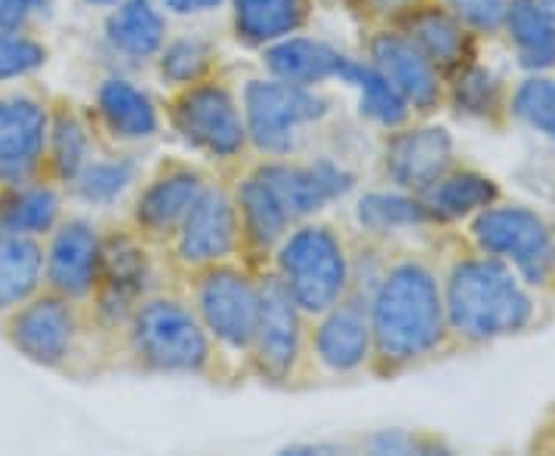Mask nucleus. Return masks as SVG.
<instances>
[{"label":"nucleus","instance_id":"obj_1","mask_svg":"<svg viewBox=\"0 0 555 456\" xmlns=\"http://www.w3.org/2000/svg\"><path fill=\"white\" fill-rule=\"evenodd\" d=\"M374 337L371 377L396 379L451 346L441 272L414 250H389L367 294Z\"/></svg>","mask_w":555,"mask_h":456},{"label":"nucleus","instance_id":"obj_2","mask_svg":"<svg viewBox=\"0 0 555 456\" xmlns=\"http://www.w3.org/2000/svg\"><path fill=\"white\" fill-rule=\"evenodd\" d=\"M115 367L222 382L217 349L179 284L155 287L130 309L115 339Z\"/></svg>","mask_w":555,"mask_h":456},{"label":"nucleus","instance_id":"obj_3","mask_svg":"<svg viewBox=\"0 0 555 456\" xmlns=\"http://www.w3.org/2000/svg\"><path fill=\"white\" fill-rule=\"evenodd\" d=\"M444 315L451 342L491 346L521 337L540 321L537 290H531L503 259L473 250L441 272Z\"/></svg>","mask_w":555,"mask_h":456},{"label":"nucleus","instance_id":"obj_4","mask_svg":"<svg viewBox=\"0 0 555 456\" xmlns=\"http://www.w3.org/2000/svg\"><path fill=\"white\" fill-rule=\"evenodd\" d=\"M0 337L20 357L65 377H96L115 367L112 342L90 309L47 287L0 321Z\"/></svg>","mask_w":555,"mask_h":456},{"label":"nucleus","instance_id":"obj_5","mask_svg":"<svg viewBox=\"0 0 555 456\" xmlns=\"http://www.w3.org/2000/svg\"><path fill=\"white\" fill-rule=\"evenodd\" d=\"M173 284L182 287L201 327L217 349L222 382L250 379L247 364L259 324V272L241 259H229Z\"/></svg>","mask_w":555,"mask_h":456},{"label":"nucleus","instance_id":"obj_6","mask_svg":"<svg viewBox=\"0 0 555 456\" xmlns=\"http://www.w3.org/2000/svg\"><path fill=\"white\" fill-rule=\"evenodd\" d=\"M269 272L294 297L299 312L315 317L356 284V238L331 219H302L275 247Z\"/></svg>","mask_w":555,"mask_h":456},{"label":"nucleus","instance_id":"obj_7","mask_svg":"<svg viewBox=\"0 0 555 456\" xmlns=\"http://www.w3.org/2000/svg\"><path fill=\"white\" fill-rule=\"evenodd\" d=\"M160 108L177 140L222 173H232L254 158L238 90L222 71L170 90Z\"/></svg>","mask_w":555,"mask_h":456},{"label":"nucleus","instance_id":"obj_8","mask_svg":"<svg viewBox=\"0 0 555 456\" xmlns=\"http://www.w3.org/2000/svg\"><path fill=\"white\" fill-rule=\"evenodd\" d=\"M244 127L254 158H294L306 145V130L334 115V100L321 87L250 78L238 90Z\"/></svg>","mask_w":555,"mask_h":456},{"label":"nucleus","instance_id":"obj_9","mask_svg":"<svg viewBox=\"0 0 555 456\" xmlns=\"http://www.w3.org/2000/svg\"><path fill=\"white\" fill-rule=\"evenodd\" d=\"M469 240L488 257L503 259L531 290L555 284V225L518 200H496L469 219Z\"/></svg>","mask_w":555,"mask_h":456},{"label":"nucleus","instance_id":"obj_10","mask_svg":"<svg viewBox=\"0 0 555 456\" xmlns=\"http://www.w3.org/2000/svg\"><path fill=\"white\" fill-rule=\"evenodd\" d=\"M367 287L352 284V290L327 312L309 317L302 386L346 382L371 374L374 337L367 317Z\"/></svg>","mask_w":555,"mask_h":456},{"label":"nucleus","instance_id":"obj_11","mask_svg":"<svg viewBox=\"0 0 555 456\" xmlns=\"http://www.w3.org/2000/svg\"><path fill=\"white\" fill-rule=\"evenodd\" d=\"M158 257L170 281H182L185 275L217 262L241 259L238 213H235L229 179H210V185L201 192V198L179 222L173 238L160 247Z\"/></svg>","mask_w":555,"mask_h":456},{"label":"nucleus","instance_id":"obj_12","mask_svg":"<svg viewBox=\"0 0 555 456\" xmlns=\"http://www.w3.org/2000/svg\"><path fill=\"white\" fill-rule=\"evenodd\" d=\"M214 177L217 173L201 160L179 158V155L160 158L130 192L124 225L160 253V247L173 238L179 222L185 219Z\"/></svg>","mask_w":555,"mask_h":456},{"label":"nucleus","instance_id":"obj_13","mask_svg":"<svg viewBox=\"0 0 555 456\" xmlns=\"http://www.w3.org/2000/svg\"><path fill=\"white\" fill-rule=\"evenodd\" d=\"M309 317L299 312L287 287L266 269L259 272V324L247 374L272 389H299L306 364Z\"/></svg>","mask_w":555,"mask_h":456},{"label":"nucleus","instance_id":"obj_14","mask_svg":"<svg viewBox=\"0 0 555 456\" xmlns=\"http://www.w3.org/2000/svg\"><path fill=\"white\" fill-rule=\"evenodd\" d=\"M262 182L275 192L294 222L321 217L331 204L356 192L358 173L346 160L331 155L312 158H250Z\"/></svg>","mask_w":555,"mask_h":456},{"label":"nucleus","instance_id":"obj_15","mask_svg":"<svg viewBox=\"0 0 555 456\" xmlns=\"http://www.w3.org/2000/svg\"><path fill=\"white\" fill-rule=\"evenodd\" d=\"M102 278V225L83 213H65L43 238V287L90 305Z\"/></svg>","mask_w":555,"mask_h":456},{"label":"nucleus","instance_id":"obj_16","mask_svg":"<svg viewBox=\"0 0 555 456\" xmlns=\"http://www.w3.org/2000/svg\"><path fill=\"white\" fill-rule=\"evenodd\" d=\"M96 130L102 152H137L164 133V108L145 87L124 75H105L83 105Z\"/></svg>","mask_w":555,"mask_h":456},{"label":"nucleus","instance_id":"obj_17","mask_svg":"<svg viewBox=\"0 0 555 456\" xmlns=\"http://www.w3.org/2000/svg\"><path fill=\"white\" fill-rule=\"evenodd\" d=\"M361 56L389 78L411 105L414 118H433L438 108H444V75L396 25L361 28Z\"/></svg>","mask_w":555,"mask_h":456},{"label":"nucleus","instance_id":"obj_18","mask_svg":"<svg viewBox=\"0 0 555 456\" xmlns=\"http://www.w3.org/2000/svg\"><path fill=\"white\" fill-rule=\"evenodd\" d=\"M50 100L38 87L0 93V188L43 177Z\"/></svg>","mask_w":555,"mask_h":456},{"label":"nucleus","instance_id":"obj_19","mask_svg":"<svg viewBox=\"0 0 555 456\" xmlns=\"http://www.w3.org/2000/svg\"><path fill=\"white\" fill-rule=\"evenodd\" d=\"M454 160L456 145L451 130L441 123H433L429 118H414L398 130L383 133L377 167L386 185L420 195Z\"/></svg>","mask_w":555,"mask_h":456},{"label":"nucleus","instance_id":"obj_20","mask_svg":"<svg viewBox=\"0 0 555 456\" xmlns=\"http://www.w3.org/2000/svg\"><path fill=\"white\" fill-rule=\"evenodd\" d=\"M222 177L229 179L235 213H238L241 262L250 265L254 272H266L275 247L294 229V219L281 207L275 192L262 182L250 160Z\"/></svg>","mask_w":555,"mask_h":456},{"label":"nucleus","instance_id":"obj_21","mask_svg":"<svg viewBox=\"0 0 555 456\" xmlns=\"http://www.w3.org/2000/svg\"><path fill=\"white\" fill-rule=\"evenodd\" d=\"M398 31L420 47V53L436 65L444 78H451L463 65L478 60V38L456 19L451 10H444L438 0H423L414 10H408L401 19L392 22Z\"/></svg>","mask_w":555,"mask_h":456},{"label":"nucleus","instance_id":"obj_22","mask_svg":"<svg viewBox=\"0 0 555 456\" xmlns=\"http://www.w3.org/2000/svg\"><path fill=\"white\" fill-rule=\"evenodd\" d=\"M102 152L96 130L87 108L78 102L53 96L50 100V127L43 148V177L68 188V182Z\"/></svg>","mask_w":555,"mask_h":456},{"label":"nucleus","instance_id":"obj_23","mask_svg":"<svg viewBox=\"0 0 555 456\" xmlns=\"http://www.w3.org/2000/svg\"><path fill=\"white\" fill-rule=\"evenodd\" d=\"M500 198H503V188L491 173L469 167V164H456V160L436 182H429L420 192V200L426 204L436 225L469 222Z\"/></svg>","mask_w":555,"mask_h":456},{"label":"nucleus","instance_id":"obj_24","mask_svg":"<svg viewBox=\"0 0 555 456\" xmlns=\"http://www.w3.org/2000/svg\"><path fill=\"white\" fill-rule=\"evenodd\" d=\"M318 0H225L229 31L244 50H262L275 40L306 31Z\"/></svg>","mask_w":555,"mask_h":456},{"label":"nucleus","instance_id":"obj_25","mask_svg":"<svg viewBox=\"0 0 555 456\" xmlns=\"http://www.w3.org/2000/svg\"><path fill=\"white\" fill-rule=\"evenodd\" d=\"M102 38L108 50L124 62L145 65L160 53L164 40L170 38L167 13L158 0H120L102 22Z\"/></svg>","mask_w":555,"mask_h":456},{"label":"nucleus","instance_id":"obj_26","mask_svg":"<svg viewBox=\"0 0 555 456\" xmlns=\"http://www.w3.org/2000/svg\"><path fill=\"white\" fill-rule=\"evenodd\" d=\"M257 53L259 62H262V71L269 78L299 83V87H324V83L337 80L339 62L346 56L334 43L309 38L302 31L275 40Z\"/></svg>","mask_w":555,"mask_h":456},{"label":"nucleus","instance_id":"obj_27","mask_svg":"<svg viewBox=\"0 0 555 456\" xmlns=\"http://www.w3.org/2000/svg\"><path fill=\"white\" fill-rule=\"evenodd\" d=\"M352 219H356L361 238L377 240L386 247H392V238H398V235L420 232V229H436V222H433L420 195L404 192V188H392V185L361 192L356 207H352Z\"/></svg>","mask_w":555,"mask_h":456},{"label":"nucleus","instance_id":"obj_28","mask_svg":"<svg viewBox=\"0 0 555 456\" xmlns=\"http://www.w3.org/2000/svg\"><path fill=\"white\" fill-rule=\"evenodd\" d=\"M65 188L47 177L0 188V232L47 238L65 217Z\"/></svg>","mask_w":555,"mask_h":456},{"label":"nucleus","instance_id":"obj_29","mask_svg":"<svg viewBox=\"0 0 555 456\" xmlns=\"http://www.w3.org/2000/svg\"><path fill=\"white\" fill-rule=\"evenodd\" d=\"M337 83L356 90L358 115L367 120L371 127H377L379 133H389V130H398V127L414 120V112L404 102V96L364 56H349L346 53L343 62H339Z\"/></svg>","mask_w":555,"mask_h":456},{"label":"nucleus","instance_id":"obj_30","mask_svg":"<svg viewBox=\"0 0 555 456\" xmlns=\"http://www.w3.org/2000/svg\"><path fill=\"white\" fill-rule=\"evenodd\" d=\"M444 108H451L460 120L503 123L509 118V87L491 65L473 60L444 78Z\"/></svg>","mask_w":555,"mask_h":456},{"label":"nucleus","instance_id":"obj_31","mask_svg":"<svg viewBox=\"0 0 555 456\" xmlns=\"http://www.w3.org/2000/svg\"><path fill=\"white\" fill-rule=\"evenodd\" d=\"M500 35L528 75L555 71V19L537 0H509Z\"/></svg>","mask_w":555,"mask_h":456},{"label":"nucleus","instance_id":"obj_32","mask_svg":"<svg viewBox=\"0 0 555 456\" xmlns=\"http://www.w3.org/2000/svg\"><path fill=\"white\" fill-rule=\"evenodd\" d=\"M142 179L137 152H105L90 160L78 177L68 182L65 195L83 207H115L127 198Z\"/></svg>","mask_w":555,"mask_h":456},{"label":"nucleus","instance_id":"obj_33","mask_svg":"<svg viewBox=\"0 0 555 456\" xmlns=\"http://www.w3.org/2000/svg\"><path fill=\"white\" fill-rule=\"evenodd\" d=\"M43 287V240L0 232V321Z\"/></svg>","mask_w":555,"mask_h":456},{"label":"nucleus","instance_id":"obj_34","mask_svg":"<svg viewBox=\"0 0 555 456\" xmlns=\"http://www.w3.org/2000/svg\"><path fill=\"white\" fill-rule=\"evenodd\" d=\"M160 87L170 93L179 87H189L195 80L222 71L219 47L198 31H182L164 40L160 53L152 60Z\"/></svg>","mask_w":555,"mask_h":456},{"label":"nucleus","instance_id":"obj_35","mask_svg":"<svg viewBox=\"0 0 555 456\" xmlns=\"http://www.w3.org/2000/svg\"><path fill=\"white\" fill-rule=\"evenodd\" d=\"M509 118L555 145V80L550 75L518 80L516 90H509Z\"/></svg>","mask_w":555,"mask_h":456},{"label":"nucleus","instance_id":"obj_36","mask_svg":"<svg viewBox=\"0 0 555 456\" xmlns=\"http://www.w3.org/2000/svg\"><path fill=\"white\" fill-rule=\"evenodd\" d=\"M50 62V47L35 35V28L7 31L0 28V83L35 78Z\"/></svg>","mask_w":555,"mask_h":456},{"label":"nucleus","instance_id":"obj_37","mask_svg":"<svg viewBox=\"0 0 555 456\" xmlns=\"http://www.w3.org/2000/svg\"><path fill=\"white\" fill-rule=\"evenodd\" d=\"M438 3L451 10L476 38H496L509 6V0H438Z\"/></svg>","mask_w":555,"mask_h":456},{"label":"nucleus","instance_id":"obj_38","mask_svg":"<svg viewBox=\"0 0 555 456\" xmlns=\"http://www.w3.org/2000/svg\"><path fill=\"white\" fill-rule=\"evenodd\" d=\"M364 451L371 454H448V447L438 438L404 432V429H383L361 441Z\"/></svg>","mask_w":555,"mask_h":456},{"label":"nucleus","instance_id":"obj_39","mask_svg":"<svg viewBox=\"0 0 555 456\" xmlns=\"http://www.w3.org/2000/svg\"><path fill=\"white\" fill-rule=\"evenodd\" d=\"M339 3L361 28H377V25H392L423 0H339Z\"/></svg>","mask_w":555,"mask_h":456},{"label":"nucleus","instance_id":"obj_40","mask_svg":"<svg viewBox=\"0 0 555 456\" xmlns=\"http://www.w3.org/2000/svg\"><path fill=\"white\" fill-rule=\"evenodd\" d=\"M53 3L56 0H0V28L7 31L35 28V22L53 13Z\"/></svg>","mask_w":555,"mask_h":456},{"label":"nucleus","instance_id":"obj_41","mask_svg":"<svg viewBox=\"0 0 555 456\" xmlns=\"http://www.w3.org/2000/svg\"><path fill=\"white\" fill-rule=\"evenodd\" d=\"M158 6L167 16L192 19V16H207L225 6V0H158Z\"/></svg>","mask_w":555,"mask_h":456},{"label":"nucleus","instance_id":"obj_42","mask_svg":"<svg viewBox=\"0 0 555 456\" xmlns=\"http://www.w3.org/2000/svg\"><path fill=\"white\" fill-rule=\"evenodd\" d=\"M87 6H93V10H112V6H118L120 0H83Z\"/></svg>","mask_w":555,"mask_h":456},{"label":"nucleus","instance_id":"obj_43","mask_svg":"<svg viewBox=\"0 0 555 456\" xmlns=\"http://www.w3.org/2000/svg\"><path fill=\"white\" fill-rule=\"evenodd\" d=\"M546 441H543V447H553L555 451V417H553V422H550V429H546Z\"/></svg>","mask_w":555,"mask_h":456},{"label":"nucleus","instance_id":"obj_44","mask_svg":"<svg viewBox=\"0 0 555 456\" xmlns=\"http://www.w3.org/2000/svg\"><path fill=\"white\" fill-rule=\"evenodd\" d=\"M537 3H540V6H543V10H546V13L555 19V0H537Z\"/></svg>","mask_w":555,"mask_h":456},{"label":"nucleus","instance_id":"obj_45","mask_svg":"<svg viewBox=\"0 0 555 456\" xmlns=\"http://www.w3.org/2000/svg\"><path fill=\"white\" fill-rule=\"evenodd\" d=\"M331 3H339V0H331Z\"/></svg>","mask_w":555,"mask_h":456}]
</instances>
